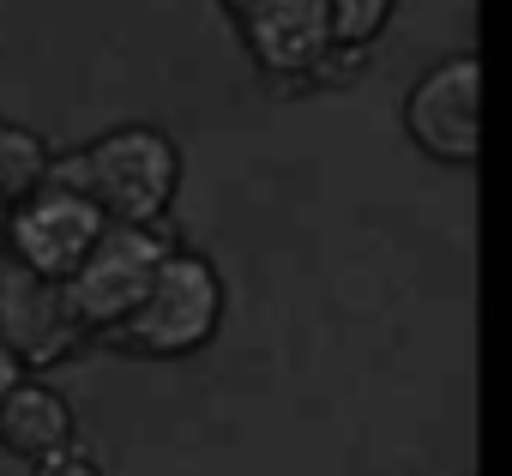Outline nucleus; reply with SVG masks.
Segmentation results:
<instances>
[{
    "label": "nucleus",
    "mask_w": 512,
    "mask_h": 476,
    "mask_svg": "<svg viewBox=\"0 0 512 476\" xmlns=\"http://www.w3.org/2000/svg\"><path fill=\"white\" fill-rule=\"evenodd\" d=\"M0 440H7L19 458H43V452H61L73 440V410L61 392L49 386H13L0 398Z\"/></svg>",
    "instance_id": "obj_8"
},
{
    "label": "nucleus",
    "mask_w": 512,
    "mask_h": 476,
    "mask_svg": "<svg viewBox=\"0 0 512 476\" xmlns=\"http://www.w3.org/2000/svg\"><path fill=\"white\" fill-rule=\"evenodd\" d=\"M217 314H223L217 272L199 254H163L145 296L115 326V338L139 356H187L217 332Z\"/></svg>",
    "instance_id": "obj_2"
},
{
    "label": "nucleus",
    "mask_w": 512,
    "mask_h": 476,
    "mask_svg": "<svg viewBox=\"0 0 512 476\" xmlns=\"http://www.w3.org/2000/svg\"><path fill=\"white\" fill-rule=\"evenodd\" d=\"M175 175H181V157L157 127H121L79 157H49V169H43L49 187L85 193L103 211V223H139V229H151L163 217Z\"/></svg>",
    "instance_id": "obj_1"
},
{
    "label": "nucleus",
    "mask_w": 512,
    "mask_h": 476,
    "mask_svg": "<svg viewBox=\"0 0 512 476\" xmlns=\"http://www.w3.org/2000/svg\"><path fill=\"white\" fill-rule=\"evenodd\" d=\"M13 386H19V362H13V356H7V350H0V398H7V392H13Z\"/></svg>",
    "instance_id": "obj_13"
},
{
    "label": "nucleus",
    "mask_w": 512,
    "mask_h": 476,
    "mask_svg": "<svg viewBox=\"0 0 512 476\" xmlns=\"http://www.w3.org/2000/svg\"><path fill=\"white\" fill-rule=\"evenodd\" d=\"M241 31H247V43H253L266 73H308V61L332 43L320 0H272V7L247 13Z\"/></svg>",
    "instance_id": "obj_7"
},
{
    "label": "nucleus",
    "mask_w": 512,
    "mask_h": 476,
    "mask_svg": "<svg viewBox=\"0 0 512 476\" xmlns=\"http://www.w3.org/2000/svg\"><path fill=\"white\" fill-rule=\"evenodd\" d=\"M43 169H49V145H43L31 127L0 121V199L37 193V187H43Z\"/></svg>",
    "instance_id": "obj_9"
},
{
    "label": "nucleus",
    "mask_w": 512,
    "mask_h": 476,
    "mask_svg": "<svg viewBox=\"0 0 512 476\" xmlns=\"http://www.w3.org/2000/svg\"><path fill=\"white\" fill-rule=\"evenodd\" d=\"M362 67H368V43H326V49L308 61V79H314V85H350Z\"/></svg>",
    "instance_id": "obj_11"
},
{
    "label": "nucleus",
    "mask_w": 512,
    "mask_h": 476,
    "mask_svg": "<svg viewBox=\"0 0 512 476\" xmlns=\"http://www.w3.org/2000/svg\"><path fill=\"white\" fill-rule=\"evenodd\" d=\"M0 248H7V199H0Z\"/></svg>",
    "instance_id": "obj_15"
},
{
    "label": "nucleus",
    "mask_w": 512,
    "mask_h": 476,
    "mask_svg": "<svg viewBox=\"0 0 512 476\" xmlns=\"http://www.w3.org/2000/svg\"><path fill=\"white\" fill-rule=\"evenodd\" d=\"M163 254H169L163 235H151L139 223H103V235L91 242V254L61 278L73 320L115 332L127 320V308L145 296V284H151V272H157Z\"/></svg>",
    "instance_id": "obj_3"
},
{
    "label": "nucleus",
    "mask_w": 512,
    "mask_h": 476,
    "mask_svg": "<svg viewBox=\"0 0 512 476\" xmlns=\"http://www.w3.org/2000/svg\"><path fill=\"white\" fill-rule=\"evenodd\" d=\"M260 7H272V0H229V13H235V19H247V13H260Z\"/></svg>",
    "instance_id": "obj_14"
},
{
    "label": "nucleus",
    "mask_w": 512,
    "mask_h": 476,
    "mask_svg": "<svg viewBox=\"0 0 512 476\" xmlns=\"http://www.w3.org/2000/svg\"><path fill=\"white\" fill-rule=\"evenodd\" d=\"M320 7H326L332 43H374V31L392 13V0H320Z\"/></svg>",
    "instance_id": "obj_10"
},
{
    "label": "nucleus",
    "mask_w": 512,
    "mask_h": 476,
    "mask_svg": "<svg viewBox=\"0 0 512 476\" xmlns=\"http://www.w3.org/2000/svg\"><path fill=\"white\" fill-rule=\"evenodd\" d=\"M79 332L85 326L73 320L61 278H43L0 248V350L19 368H55L79 344Z\"/></svg>",
    "instance_id": "obj_4"
},
{
    "label": "nucleus",
    "mask_w": 512,
    "mask_h": 476,
    "mask_svg": "<svg viewBox=\"0 0 512 476\" xmlns=\"http://www.w3.org/2000/svg\"><path fill=\"white\" fill-rule=\"evenodd\" d=\"M404 121L416 133V145H428L446 163H476V127H482V61L476 55H452L434 73H422L410 85Z\"/></svg>",
    "instance_id": "obj_6"
},
{
    "label": "nucleus",
    "mask_w": 512,
    "mask_h": 476,
    "mask_svg": "<svg viewBox=\"0 0 512 476\" xmlns=\"http://www.w3.org/2000/svg\"><path fill=\"white\" fill-rule=\"evenodd\" d=\"M37 476H103L85 452H73V446H61V452H43V464H37Z\"/></svg>",
    "instance_id": "obj_12"
},
{
    "label": "nucleus",
    "mask_w": 512,
    "mask_h": 476,
    "mask_svg": "<svg viewBox=\"0 0 512 476\" xmlns=\"http://www.w3.org/2000/svg\"><path fill=\"white\" fill-rule=\"evenodd\" d=\"M97 235H103V211L85 193L49 187V181L37 193H25L19 211H7V254L43 278H67L91 254Z\"/></svg>",
    "instance_id": "obj_5"
}]
</instances>
